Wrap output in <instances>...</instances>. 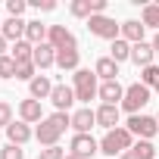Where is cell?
<instances>
[{"instance_id":"1","label":"cell","mask_w":159,"mask_h":159,"mask_svg":"<svg viewBox=\"0 0 159 159\" xmlns=\"http://www.w3.org/2000/svg\"><path fill=\"white\" fill-rule=\"evenodd\" d=\"M66 128H72V116H69V112H53V116H47V119L38 125L34 137H38L41 147H56V140L66 134Z\"/></svg>"},{"instance_id":"2","label":"cell","mask_w":159,"mask_h":159,"mask_svg":"<svg viewBox=\"0 0 159 159\" xmlns=\"http://www.w3.org/2000/svg\"><path fill=\"white\" fill-rule=\"evenodd\" d=\"M131 147H134V134H131L128 128H112V131H106L103 140H100V153H106V156H122V153H128Z\"/></svg>"},{"instance_id":"3","label":"cell","mask_w":159,"mask_h":159,"mask_svg":"<svg viewBox=\"0 0 159 159\" xmlns=\"http://www.w3.org/2000/svg\"><path fill=\"white\" fill-rule=\"evenodd\" d=\"M72 91H75V100L91 103V100L100 94V88H97V72H91V69H78V72L72 75Z\"/></svg>"},{"instance_id":"4","label":"cell","mask_w":159,"mask_h":159,"mask_svg":"<svg viewBox=\"0 0 159 159\" xmlns=\"http://www.w3.org/2000/svg\"><path fill=\"white\" fill-rule=\"evenodd\" d=\"M150 88L147 84H140V81H134V84H128L125 88V97H122V109L125 112H131V116H140V109L150 103Z\"/></svg>"},{"instance_id":"5","label":"cell","mask_w":159,"mask_h":159,"mask_svg":"<svg viewBox=\"0 0 159 159\" xmlns=\"http://www.w3.org/2000/svg\"><path fill=\"white\" fill-rule=\"evenodd\" d=\"M88 31L94 38H103V41H119L122 38V25H116V19H109V16H91Z\"/></svg>"},{"instance_id":"6","label":"cell","mask_w":159,"mask_h":159,"mask_svg":"<svg viewBox=\"0 0 159 159\" xmlns=\"http://www.w3.org/2000/svg\"><path fill=\"white\" fill-rule=\"evenodd\" d=\"M125 128H128L134 137H140V140H153L156 131H159V122H156L153 116H131Z\"/></svg>"},{"instance_id":"7","label":"cell","mask_w":159,"mask_h":159,"mask_svg":"<svg viewBox=\"0 0 159 159\" xmlns=\"http://www.w3.org/2000/svg\"><path fill=\"white\" fill-rule=\"evenodd\" d=\"M94 153H100V143H97L91 134H75V137H72L69 156H75V159H94Z\"/></svg>"},{"instance_id":"8","label":"cell","mask_w":159,"mask_h":159,"mask_svg":"<svg viewBox=\"0 0 159 159\" xmlns=\"http://www.w3.org/2000/svg\"><path fill=\"white\" fill-rule=\"evenodd\" d=\"M47 44H50L53 50H75V47H78L75 34H72L66 25H50V31H47Z\"/></svg>"},{"instance_id":"9","label":"cell","mask_w":159,"mask_h":159,"mask_svg":"<svg viewBox=\"0 0 159 159\" xmlns=\"http://www.w3.org/2000/svg\"><path fill=\"white\" fill-rule=\"evenodd\" d=\"M94 125H97V112H94L91 106L72 112V128H75V134H91V128H94Z\"/></svg>"},{"instance_id":"10","label":"cell","mask_w":159,"mask_h":159,"mask_svg":"<svg viewBox=\"0 0 159 159\" xmlns=\"http://www.w3.org/2000/svg\"><path fill=\"white\" fill-rule=\"evenodd\" d=\"M50 103L56 106V112H69L72 103H75V91H72L69 84H56L53 94H50Z\"/></svg>"},{"instance_id":"11","label":"cell","mask_w":159,"mask_h":159,"mask_svg":"<svg viewBox=\"0 0 159 159\" xmlns=\"http://www.w3.org/2000/svg\"><path fill=\"white\" fill-rule=\"evenodd\" d=\"M153 56H156V50H153V44H150V41L131 44V62H134V66L147 69V66H153Z\"/></svg>"},{"instance_id":"12","label":"cell","mask_w":159,"mask_h":159,"mask_svg":"<svg viewBox=\"0 0 159 159\" xmlns=\"http://www.w3.org/2000/svg\"><path fill=\"white\" fill-rule=\"evenodd\" d=\"M19 116H22L25 125H34V122H44V119H47L44 109H41V100H31V97L19 103Z\"/></svg>"},{"instance_id":"13","label":"cell","mask_w":159,"mask_h":159,"mask_svg":"<svg viewBox=\"0 0 159 159\" xmlns=\"http://www.w3.org/2000/svg\"><path fill=\"white\" fill-rule=\"evenodd\" d=\"M103 103H109V106H122V97H125V88L119 84V81H103L100 84V94H97Z\"/></svg>"},{"instance_id":"14","label":"cell","mask_w":159,"mask_h":159,"mask_svg":"<svg viewBox=\"0 0 159 159\" xmlns=\"http://www.w3.org/2000/svg\"><path fill=\"white\" fill-rule=\"evenodd\" d=\"M25 28H28L25 19H13V16H10V19L3 22V28H0V34H3L7 41L16 44V41H25Z\"/></svg>"},{"instance_id":"15","label":"cell","mask_w":159,"mask_h":159,"mask_svg":"<svg viewBox=\"0 0 159 159\" xmlns=\"http://www.w3.org/2000/svg\"><path fill=\"white\" fill-rule=\"evenodd\" d=\"M53 81L47 75H38L34 81H28V91H31V100H50V94H53Z\"/></svg>"},{"instance_id":"16","label":"cell","mask_w":159,"mask_h":159,"mask_svg":"<svg viewBox=\"0 0 159 159\" xmlns=\"http://www.w3.org/2000/svg\"><path fill=\"white\" fill-rule=\"evenodd\" d=\"M94 112H97V125H100V128H106V131L119 128V106L103 103V106H100V109H94Z\"/></svg>"},{"instance_id":"17","label":"cell","mask_w":159,"mask_h":159,"mask_svg":"<svg viewBox=\"0 0 159 159\" xmlns=\"http://www.w3.org/2000/svg\"><path fill=\"white\" fill-rule=\"evenodd\" d=\"M7 137H10V143H16V147H25V143L34 137V131H31L25 122H13V125L7 128Z\"/></svg>"},{"instance_id":"18","label":"cell","mask_w":159,"mask_h":159,"mask_svg":"<svg viewBox=\"0 0 159 159\" xmlns=\"http://www.w3.org/2000/svg\"><path fill=\"white\" fill-rule=\"evenodd\" d=\"M94 72H97V78H103V81H119V62L116 59H109V56H100L97 62H94Z\"/></svg>"},{"instance_id":"19","label":"cell","mask_w":159,"mask_h":159,"mask_svg":"<svg viewBox=\"0 0 159 159\" xmlns=\"http://www.w3.org/2000/svg\"><path fill=\"white\" fill-rule=\"evenodd\" d=\"M47 31H50V25H44L41 19H31L28 22V28H25V41L28 44H47Z\"/></svg>"},{"instance_id":"20","label":"cell","mask_w":159,"mask_h":159,"mask_svg":"<svg viewBox=\"0 0 159 159\" xmlns=\"http://www.w3.org/2000/svg\"><path fill=\"white\" fill-rule=\"evenodd\" d=\"M31 62H34L38 69H50V66H56V50H53L50 44H38V47H34Z\"/></svg>"},{"instance_id":"21","label":"cell","mask_w":159,"mask_h":159,"mask_svg":"<svg viewBox=\"0 0 159 159\" xmlns=\"http://www.w3.org/2000/svg\"><path fill=\"white\" fill-rule=\"evenodd\" d=\"M78 62H81L78 47H75V50H56V66H59L62 72H78Z\"/></svg>"},{"instance_id":"22","label":"cell","mask_w":159,"mask_h":159,"mask_svg":"<svg viewBox=\"0 0 159 159\" xmlns=\"http://www.w3.org/2000/svg\"><path fill=\"white\" fill-rule=\"evenodd\" d=\"M119 159H156V147L150 140H137L128 153H122Z\"/></svg>"},{"instance_id":"23","label":"cell","mask_w":159,"mask_h":159,"mask_svg":"<svg viewBox=\"0 0 159 159\" xmlns=\"http://www.w3.org/2000/svg\"><path fill=\"white\" fill-rule=\"evenodd\" d=\"M143 22H137V19H128V22H122V38L128 41V44H140L143 41Z\"/></svg>"},{"instance_id":"24","label":"cell","mask_w":159,"mask_h":159,"mask_svg":"<svg viewBox=\"0 0 159 159\" xmlns=\"http://www.w3.org/2000/svg\"><path fill=\"white\" fill-rule=\"evenodd\" d=\"M69 13L78 16V19H91V16H97L94 0H72V3H69Z\"/></svg>"},{"instance_id":"25","label":"cell","mask_w":159,"mask_h":159,"mask_svg":"<svg viewBox=\"0 0 159 159\" xmlns=\"http://www.w3.org/2000/svg\"><path fill=\"white\" fill-rule=\"evenodd\" d=\"M10 56H13L16 62H31V56H34V44H28V41H16L13 50H10Z\"/></svg>"},{"instance_id":"26","label":"cell","mask_w":159,"mask_h":159,"mask_svg":"<svg viewBox=\"0 0 159 159\" xmlns=\"http://www.w3.org/2000/svg\"><path fill=\"white\" fill-rule=\"evenodd\" d=\"M109 59H116V62H125V59H131V44H128L125 38L112 41V44H109Z\"/></svg>"},{"instance_id":"27","label":"cell","mask_w":159,"mask_h":159,"mask_svg":"<svg viewBox=\"0 0 159 159\" xmlns=\"http://www.w3.org/2000/svg\"><path fill=\"white\" fill-rule=\"evenodd\" d=\"M140 22H143V28H156L159 31V3H143Z\"/></svg>"},{"instance_id":"28","label":"cell","mask_w":159,"mask_h":159,"mask_svg":"<svg viewBox=\"0 0 159 159\" xmlns=\"http://www.w3.org/2000/svg\"><path fill=\"white\" fill-rule=\"evenodd\" d=\"M140 84H147L150 91L159 84V66L153 62V66H147V69H140Z\"/></svg>"},{"instance_id":"29","label":"cell","mask_w":159,"mask_h":159,"mask_svg":"<svg viewBox=\"0 0 159 159\" xmlns=\"http://www.w3.org/2000/svg\"><path fill=\"white\" fill-rule=\"evenodd\" d=\"M16 78H19V81H34V78H38V66L34 62H19L16 66Z\"/></svg>"},{"instance_id":"30","label":"cell","mask_w":159,"mask_h":159,"mask_svg":"<svg viewBox=\"0 0 159 159\" xmlns=\"http://www.w3.org/2000/svg\"><path fill=\"white\" fill-rule=\"evenodd\" d=\"M16 59L7 53V56H0V78H16Z\"/></svg>"},{"instance_id":"31","label":"cell","mask_w":159,"mask_h":159,"mask_svg":"<svg viewBox=\"0 0 159 159\" xmlns=\"http://www.w3.org/2000/svg\"><path fill=\"white\" fill-rule=\"evenodd\" d=\"M28 10V0H7V13L13 19H22V13Z\"/></svg>"},{"instance_id":"32","label":"cell","mask_w":159,"mask_h":159,"mask_svg":"<svg viewBox=\"0 0 159 159\" xmlns=\"http://www.w3.org/2000/svg\"><path fill=\"white\" fill-rule=\"evenodd\" d=\"M38 159H66V150L56 143V147H44V150H38Z\"/></svg>"},{"instance_id":"33","label":"cell","mask_w":159,"mask_h":159,"mask_svg":"<svg viewBox=\"0 0 159 159\" xmlns=\"http://www.w3.org/2000/svg\"><path fill=\"white\" fill-rule=\"evenodd\" d=\"M0 159H25V153H22V147H16V143H7L3 150H0Z\"/></svg>"},{"instance_id":"34","label":"cell","mask_w":159,"mask_h":159,"mask_svg":"<svg viewBox=\"0 0 159 159\" xmlns=\"http://www.w3.org/2000/svg\"><path fill=\"white\" fill-rule=\"evenodd\" d=\"M0 125H3V128L13 125V106H10L7 100H0Z\"/></svg>"},{"instance_id":"35","label":"cell","mask_w":159,"mask_h":159,"mask_svg":"<svg viewBox=\"0 0 159 159\" xmlns=\"http://www.w3.org/2000/svg\"><path fill=\"white\" fill-rule=\"evenodd\" d=\"M28 7H34V10H41V13H53V10H56L53 0H28Z\"/></svg>"},{"instance_id":"36","label":"cell","mask_w":159,"mask_h":159,"mask_svg":"<svg viewBox=\"0 0 159 159\" xmlns=\"http://www.w3.org/2000/svg\"><path fill=\"white\" fill-rule=\"evenodd\" d=\"M7 44H10V41H7L3 34H0V56H7Z\"/></svg>"},{"instance_id":"37","label":"cell","mask_w":159,"mask_h":159,"mask_svg":"<svg viewBox=\"0 0 159 159\" xmlns=\"http://www.w3.org/2000/svg\"><path fill=\"white\" fill-rule=\"evenodd\" d=\"M150 44H153V50H156V53H159V31H156V34H153V41H150Z\"/></svg>"},{"instance_id":"38","label":"cell","mask_w":159,"mask_h":159,"mask_svg":"<svg viewBox=\"0 0 159 159\" xmlns=\"http://www.w3.org/2000/svg\"><path fill=\"white\" fill-rule=\"evenodd\" d=\"M156 94H159V84H156Z\"/></svg>"},{"instance_id":"39","label":"cell","mask_w":159,"mask_h":159,"mask_svg":"<svg viewBox=\"0 0 159 159\" xmlns=\"http://www.w3.org/2000/svg\"><path fill=\"white\" fill-rule=\"evenodd\" d=\"M66 159H75V156H66Z\"/></svg>"},{"instance_id":"40","label":"cell","mask_w":159,"mask_h":159,"mask_svg":"<svg viewBox=\"0 0 159 159\" xmlns=\"http://www.w3.org/2000/svg\"><path fill=\"white\" fill-rule=\"evenodd\" d=\"M0 28H3V22H0Z\"/></svg>"},{"instance_id":"41","label":"cell","mask_w":159,"mask_h":159,"mask_svg":"<svg viewBox=\"0 0 159 159\" xmlns=\"http://www.w3.org/2000/svg\"><path fill=\"white\" fill-rule=\"evenodd\" d=\"M156 122H159V116H156Z\"/></svg>"}]
</instances>
